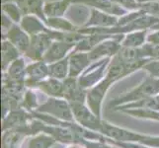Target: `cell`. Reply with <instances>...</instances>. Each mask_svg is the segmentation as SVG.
I'll return each mask as SVG.
<instances>
[{"mask_svg": "<svg viewBox=\"0 0 159 148\" xmlns=\"http://www.w3.org/2000/svg\"><path fill=\"white\" fill-rule=\"evenodd\" d=\"M71 109H72L73 114L75 116L76 119L81 124L92 129L100 130L102 123L96 114H92L91 112L83 104L80 102H71Z\"/></svg>", "mask_w": 159, "mask_h": 148, "instance_id": "1", "label": "cell"}, {"mask_svg": "<svg viewBox=\"0 0 159 148\" xmlns=\"http://www.w3.org/2000/svg\"><path fill=\"white\" fill-rule=\"evenodd\" d=\"M159 92V80L155 78H147L139 88H135L131 91L129 95L124 96L120 99L119 103L129 102L131 100H139L141 98H146L148 96H152Z\"/></svg>", "mask_w": 159, "mask_h": 148, "instance_id": "2", "label": "cell"}, {"mask_svg": "<svg viewBox=\"0 0 159 148\" xmlns=\"http://www.w3.org/2000/svg\"><path fill=\"white\" fill-rule=\"evenodd\" d=\"M48 31L46 33H41V34L32 37L30 47L26 52L27 56L33 59H38L45 56L48 48L52 45V38L48 34Z\"/></svg>", "mask_w": 159, "mask_h": 148, "instance_id": "3", "label": "cell"}, {"mask_svg": "<svg viewBox=\"0 0 159 148\" xmlns=\"http://www.w3.org/2000/svg\"><path fill=\"white\" fill-rule=\"evenodd\" d=\"M99 131H101L104 134H106L109 137L122 140V141H140L145 138L144 136H142L140 134L134 133L131 131L125 130L124 128L114 127V125L107 123H101V128Z\"/></svg>", "mask_w": 159, "mask_h": 148, "instance_id": "4", "label": "cell"}, {"mask_svg": "<svg viewBox=\"0 0 159 148\" xmlns=\"http://www.w3.org/2000/svg\"><path fill=\"white\" fill-rule=\"evenodd\" d=\"M41 111L47 112L48 114H52L57 118L63 119H71L72 114L70 112V108L62 100H57V99H52L48 100L45 105L41 107Z\"/></svg>", "mask_w": 159, "mask_h": 148, "instance_id": "5", "label": "cell"}, {"mask_svg": "<svg viewBox=\"0 0 159 148\" xmlns=\"http://www.w3.org/2000/svg\"><path fill=\"white\" fill-rule=\"evenodd\" d=\"M73 47V45L64 43L62 41H56L52 43L50 47L48 48L45 56H43V60L47 62H57L63 59L69 49Z\"/></svg>", "mask_w": 159, "mask_h": 148, "instance_id": "6", "label": "cell"}, {"mask_svg": "<svg viewBox=\"0 0 159 148\" xmlns=\"http://www.w3.org/2000/svg\"><path fill=\"white\" fill-rule=\"evenodd\" d=\"M7 38L9 42L17 47L21 52H27L30 47V38L26 34V32H24L18 26L14 25L11 27V29L7 33Z\"/></svg>", "mask_w": 159, "mask_h": 148, "instance_id": "7", "label": "cell"}, {"mask_svg": "<svg viewBox=\"0 0 159 148\" xmlns=\"http://www.w3.org/2000/svg\"><path fill=\"white\" fill-rule=\"evenodd\" d=\"M70 1L86 3L90 5V6H94L98 10L106 12L108 14H115V15L125 14V10L123 7H120L119 4L113 2L112 0H70Z\"/></svg>", "mask_w": 159, "mask_h": 148, "instance_id": "8", "label": "cell"}, {"mask_svg": "<svg viewBox=\"0 0 159 148\" xmlns=\"http://www.w3.org/2000/svg\"><path fill=\"white\" fill-rule=\"evenodd\" d=\"M120 45L117 41H106L104 43H100L94 48L91 49V52H88L90 60H95L101 56H112L120 52Z\"/></svg>", "mask_w": 159, "mask_h": 148, "instance_id": "9", "label": "cell"}, {"mask_svg": "<svg viewBox=\"0 0 159 148\" xmlns=\"http://www.w3.org/2000/svg\"><path fill=\"white\" fill-rule=\"evenodd\" d=\"M110 84L111 83H109L105 79L102 83L97 85L88 94V104L90 108L92 109V111L94 112V114L98 117H99V114H100V105L103 100L104 94H105V92L108 89Z\"/></svg>", "mask_w": 159, "mask_h": 148, "instance_id": "10", "label": "cell"}, {"mask_svg": "<svg viewBox=\"0 0 159 148\" xmlns=\"http://www.w3.org/2000/svg\"><path fill=\"white\" fill-rule=\"evenodd\" d=\"M119 21L116 17L110 15L106 12H103L98 9H92L91 17L86 23V27L89 26H98V27H111V26H118Z\"/></svg>", "mask_w": 159, "mask_h": 148, "instance_id": "11", "label": "cell"}, {"mask_svg": "<svg viewBox=\"0 0 159 148\" xmlns=\"http://www.w3.org/2000/svg\"><path fill=\"white\" fill-rule=\"evenodd\" d=\"M90 62L88 53L74 52L69 56V77H75L83 70Z\"/></svg>", "mask_w": 159, "mask_h": 148, "instance_id": "12", "label": "cell"}, {"mask_svg": "<svg viewBox=\"0 0 159 148\" xmlns=\"http://www.w3.org/2000/svg\"><path fill=\"white\" fill-rule=\"evenodd\" d=\"M70 2V0L46 2L43 6V12H45V15H48L50 18H60L64 14Z\"/></svg>", "mask_w": 159, "mask_h": 148, "instance_id": "13", "label": "cell"}, {"mask_svg": "<svg viewBox=\"0 0 159 148\" xmlns=\"http://www.w3.org/2000/svg\"><path fill=\"white\" fill-rule=\"evenodd\" d=\"M26 73L29 75L31 80L34 81H40L45 78L47 75H50V73H48V66H47V64L43 60H40L38 62L30 64L26 68Z\"/></svg>", "mask_w": 159, "mask_h": 148, "instance_id": "14", "label": "cell"}, {"mask_svg": "<svg viewBox=\"0 0 159 148\" xmlns=\"http://www.w3.org/2000/svg\"><path fill=\"white\" fill-rule=\"evenodd\" d=\"M48 73L54 79H63L69 74V57L53 62L48 66Z\"/></svg>", "mask_w": 159, "mask_h": 148, "instance_id": "15", "label": "cell"}, {"mask_svg": "<svg viewBox=\"0 0 159 148\" xmlns=\"http://www.w3.org/2000/svg\"><path fill=\"white\" fill-rule=\"evenodd\" d=\"M21 26L25 30V32L29 33L33 36L41 34V33H46L48 31V29H46L41 22L36 19L34 16H25L22 19Z\"/></svg>", "mask_w": 159, "mask_h": 148, "instance_id": "16", "label": "cell"}, {"mask_svg": "<svg viewBox=\"0 0 159 148\" xmlns=\"http://www.w3.org/2000/svg\"><path fill=\"white\" fill-rule=\"evenodd\" d=\"M43 0H24V6L22 8V12L23 14H36L47 22L48 20L46 19L45 12H43Z\"/></svg>", "mask_w": 159, "mask_h": 148, "instance_id": "17", "label": "cell"}, {"mask_svg": "<svg viewBox=\"0 0 159 148\" xmlns=\"http://www.w3.org/2000/svg\"><path fill=\"white\" fill-rule=\"evenodd\" d=\"M19 51L10 42L4 41L2 43V66L5 68L10 62H14L18 59Z\"/></svg>", "mask_w": 159, "mask_h": 148, "instance_id": "18", "label": "cell"}, {"mask_svg": "<svg viewBox=\"0 0 159 148\" xmlns=\"http://www.w3.org/2000/svg\"><path fill=\"white\" fill-rule=\"evenodd\" d=\"M146 31L142 30L139 32L131 33L125 38L123 42V47H139L145 41Z\"/></svg>", "mask_w": 159, "mask_h": 148, "instance_id": "19", "label": "cell"}, {"mask_svg": "<svg viewBox=\"0 0 159 148\" xmlns=\"http://www.w3.org/2000/svg\"><path fill=\"white\" fill-rule=\"evenodd\" d=\"M41 88L46 91L48 94L52 96H61L63 93V85L57 79H50L40 83Z\"/></svg>", "mask_w": 159, "mask_h": 148, "instance_id": "20", "label": "cell"}, {"mask_svg": "<svg viewBox=\"0 0 159 148\" xmlns=\"http://www.w3.org/2000/svg\"><path fill=\"white\" fill-rule=\"evenodd\" d=\"M2 11H3L4 14H6L11 20H12L13 22H15V23L20 22L21 16H22V14H23L21 8L19 7V5L14 3V2L2 4Z\"/></svg>", "mask_w": 159, "mask_h": 148, "instance_id": "21", "label": "cell"}, {"mask_svg": "<svg viewBox=\"0 0 159 148\" xmlns=\"http://www.w3.org/2000/svg\"><path fill=\"white\" fill-rule=\"evenodd\" d=\"M47 23L48 26H51L52 28L56 30H61V31H66V32H76L74 26L71 25L68 21L63 20L61 18H48Z\"/></svg>", "mask_w": 159, "mask_h": 148, "instance_id": "22", "label": "cell"}, {"mask_svg": "<svg viewBox=\"0 0 159 148\" xmlns=\"http://www.w3.org/2000/svg\"><path fill=\"white\" fill-rule=\"evenodd\" d=\"M24 73H26V69L24 67L23 59H16L9 67V76L18 81L23 78Z\"/></svg>", "mask_w": 159, "mask_h": 148, "instance_id": "23", "label": "cell"}, {"mask_svg": "<svg viewBox=\"0 0 159 148\" xmlns=\"http://www.w3.org/2000/svg\"><path fill=\"white\" fill-rule=\"evenodd\" d=\"M52 143H53V139L47 137L45 135H41L32 139L29 148H48Z\"/></svg>", "mask_w": 159, "mask_h": 148, "instance_id": "24", "label": "cell"}, {"mask_svg": "<svg viewBox=\"0 0 159 148\" xmlns=\"http://www.w3.org/2000/svg\"><path fill=\"white\" fill-rule=\"evenodd\" d=\"M143 68L148 71L152 76L159 78V60H152V61L147 60L143 65Z\"/></svg>", "mask_w": 159, "mask_h": 148, "instance_id": "25", "label": "cell"}, {"mask_svg": "<svg viewBox=\"0 0 159 148\" xmlns=\"http://www.w3.org/2000/svg\"><path fill=\"white\" fill-rule=\"evenodd\" d=\"M113 2L119 4L120 6L128 8L129 10H134V9H140V4H139L135 0H112Z\"/></svg>", "mask_w": 159, "mask_h": 148, "instance_id": "26", "label": "cell"}, {"mask_svg": "<svg viewBox=\"0 0 159 148\" xmlns=\"http://www.w3.org/2000/svg\"><path fill=\"white\" fill-rule=\"evenodd\" d=\"M12 27V23H11V19L8 17L6 14H2V29L3 31H9Z\"/></svg>", "mask_w": 159, "mask_h": 148, "instance_id": "27", "label": "cell"}, {"mask_svg": "<svg viewBox=\"0 0 159 148\" xmlns=\"http://www.w3.org/2000/svg\"><path fill=\"white\" fill-rule=\"evenodd\" d=\"M147 40H148L149 43H152L153 45H159V32L150 35L147 38Z\"/></svg>", "mask_w": 159, "mask_h": 148, "instance_id": "28", "label": "cell"}, {"mask_svg": "<svg viewBox=\"0 0 159 148\" xmlns=\"http://www.w3.org/2000/svg\"><path fill=\"white\" fill-rule=\"evenodd\" d=\"M144 139H143V142H145L146 144L159 147V138H146V140Z\"/></svg>", "mask_w": 159, "mask_h": 148, "instance_id": "29", "label": "cell"}, {"mask_svg": "<svg viewBox=\"0 0 159 148\" xmlns=\"http://www.w3.org/2000/svg\"><path fill=\"white\" fill-rule=\"evenodd\" d=\"M139 4H144V3H149V2H155L156 0H135Z\"/></svg>", "mask_w": 159, "mask_h": 148, "instance_id": "30", "label": "cell"}, {"mask_svg": "<svg viewBox=\"0 0 159 148\" xmlns=\"http://www.w3.org/2000/svg\"><path fill=\"white\" fill-rule=\"evenodd\" d=\"M90 148H110V147H107L105 145H101V144H92L90 146Z\"/></svg>", "mask_w": 159, "mask_h": 148, "instance_id": "31", "label": "cell"}, {"mask_svg": "<svg viewBox=\"0 0 159 148\" xmlns=\"http://www.w3.org/2000/svg\"><path fill=\"white\" fill-rule=\"evenodd\" d=\"M152 29H159V23L158 24H156V25H154L153 27H151Z\"/></svg>", "mask_w": 159, "mask_h": 148, "instance_id": "32", "label": "cell"}, {"mask_svg": "<svg viewBox=\"0 0 159 148\" xmlns=\"http://www.w3.org/2000/svg\"><path fill=\"white\" fill-rule=\"evenodd\" d=\"M45 1H46V0H45Z\"/></svg>", "mask_w": 159, "mask_h": 148, "instance_id": "33", "label": "cell"}]
</instances>
